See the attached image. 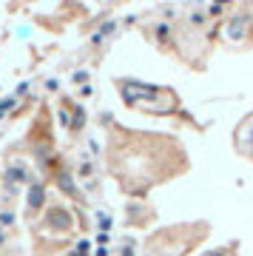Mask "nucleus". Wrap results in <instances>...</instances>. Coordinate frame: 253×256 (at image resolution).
<instances>
[{
    "instance_id": "f257e3e1",
    "label": "nucleus",
    "mask_w": 253,
    "mask_h": 256,
    "mask_svg": "<svg viewBox=\"0 0 253 256\" xmlns=\"http://www.w3.org/2000/svg\"><path fill=\"white\" fill-rule=\"evenodd\" d=\"M46 202V188L40 182H34L28 188V210H40Z\"/></svg>"
},
{
    "instance_id": "7ed1b4c3",
    "label": "nucleus",
    "mask_w": 253,
    "mask_h": 256,
    "mask_svg": "<svg viewBox=\"0 0 253 256\" xmlns=\"http://www.w3.org/2000/svg\"><path fill=\"white\" fill-rule=\"evenodd\" d=\"M210 256H225V254H222V250H214V254H210Z\"/></svg>"
},
{
    "instance_id": "f03ea898",
    "label": "nucleus",
    "mask_w": 253,
    "mask_h": 256,
    "mask_svg": "<svg viewBox=\"0 0 253 256\" xmlns=\"http://www.w3.org/2000/svg\"><path fill=\"white\" fill-rule=\"evenodd\" d=\"M244 23H248V20H244L242 14L230 20V28H228V32H230V37H236V40H242V37H244Z\"/></svg>"
}]
</instances>
